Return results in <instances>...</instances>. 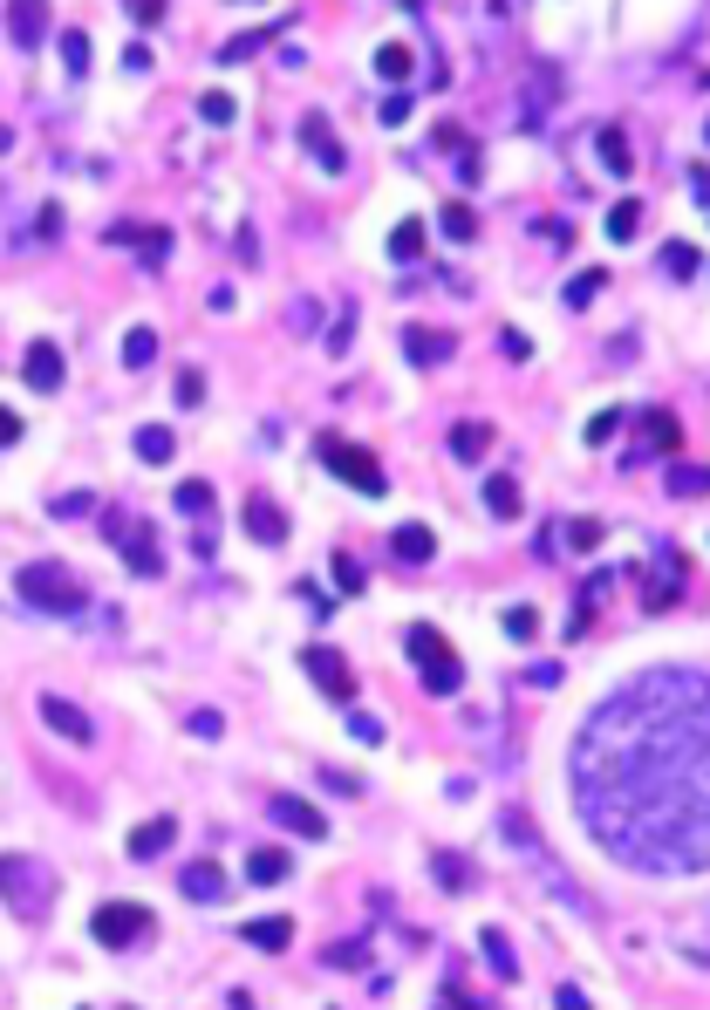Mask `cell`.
I'll list each match as a JSON object with an SVG mask.
<instances>
[{
	"label": "cell",
	"instance_id": "obj_38",
	"mask_svg": "<svg viewBox=\"0 0 710 1010\" xmlns=\"http://www.w3.org/2000/svg\"><path fill=\"white\" fill-rule=\"evenodd\" d=\"M219 731H226V717H219V710H192V738H205V744H212Z\"/></svg>",
	"mask_w": 710,
	"mask_h": 1010
},
{
	"label": "cell",
	"instance_id": "obj_4",
	"mask_svg": "<svg viewBox=\"0 0 710 1010\" xmlns=\"http://www.w3.org/2000/svg\"><path fill=\"white\" fill-rule=\"evenodd\" d=\"M301 669L315 676L321 697L355 703V669H349V656H342V649H328V642H308V649H301Z\"/></svg>",
	"mask_w": 710,
	"mask_h": 1010
},
{
	"label": "cell",
	"instance_id": "obj_16",
	"mask_svg": "<svg viewBox=\"0 0 710 1010\" xmlns=\"http://www.w3.org/2000/svg\"><path fill=\"white\" fill-rule=\"evenodd\" d=\"M390 546H396V560H431V553H437V533L410 519V526H396V533H390Z\"/></svg>",
	"mask_w": 710,
	"mask_h": 1010
},
{
	"label": "cell",
	"instance_id": "obj_45",
	"mask_svg": "<svg viewBox=\"0 0 710 1010\" xmlns=\"http://www.w3.org/2000/svg\"><path fill=\"white\" fill-rule=\"evenodd\" d=\"M7 444H21V417H14V410L0 403V451H7Z\"/></svg>",
	"mask_w": 710,
	"mask_h": 1010
},
{
	"label": "cell",
	"instance_id": "obj_27",
	"mask_svg": "<svg viewBox=\"0 0 710 1010\" xmlns=\"http://www.w3.org/2000/svg\"><path fill=\"white\" fill-rule=\"evenodd\" d=\"M137 253H144V267H164V260H171V233H164V226H144V233H137Z\"/></svg>",
	"mask_w": 710,
	"mask_h": 1010
},
{
	"label": "cell",
	"instance_id": "obj_30",
	"mask_svg": "<svg viewBox=\"0 0 710 1010\" xmlns=\"http://www.w3.org/2000/svg\"><path fill=\"white\" fill-rule=\"evenodd\" d=\"M601 287H608V273H601V267H588L581 280H567V301H574V308H588V301L601 294Z\"/></svg>",
	"mask_w": 710,
	"mask_h": 1010
},
{
	"label": "cell",
	"instance_id": "obj_43",
	"mask_svg": "<svg viewBox=\"0 0 710 1010\" xmlns=\"http://www.w3.org/2000/svg\"><path fill=\"white\" fill-rule=\"evenodd\" d=\"M403 117H410V96H403V89H396V96H383V123H390V130H396V123H403Z\"/></svg>",
	"mask_w": 710,
	"mask_h": 1010
},
{
	"label": "cell",
	"instance_id": "obj_24",
	"mask_svg": "<svg viewBox=\"0 0 710 1010\" xmlns=\"http://www.w3.org/2000/svg\"><path fill=\"white\" fill-rule=\"evenodd\" d=\"M485 444H492V424H458L451 430V451H458V458H485Z\"/></svg>",
	"mask_w": 710,
	"mask_h": 1010
},
{
	"label": "cell",
	"instance_id": "obj_1",
	"mask_svg": "<svg viewBox=\"0 0 710 1010\" xmlns=\"http://www.w3.org/2000/svg\"><path fill=\"white\" fill-rule=\"evenodd\" d=\"M403 649H410V662L424 669V690H431V697H451V690L465 683V662H458V649H451L431 622H410V628H403Z\"/></svg>",
	"mask_w": 710,
	"mask_h": 1010
},
{
	"label": "cell",
	"instance_id": "obj_11",
	"mask_svg": "<svg viewBox=\"0 0 710 1010\" xmlns=\"http://www.w3.org/2000/svg\"><path fill=\"white\" fill-rule=\"evenodd\" d=\"M21 376H28V389H41V396L62 389V349H55V342H35L28 362H21Z\"/></svg>",
	"mask_w": 710,
	"mask_h": 1010
},
{
	"label": "cell",
	"instance_id": "obj_14",
	"mask_svg": "<svg viewBox=\"0 0 710 1010\" xmlns=\"http://www.w3.org/2000/svg\"><path fill=\"white\" fill-rule=\"evenodd\" d=\"M246 533L260 546H280L287 540V519H280V505L274 499H246Z\"/></svg>",
	"mask_w": 710,
	"mask_h": 1010
},
{
	"label": "cell",
	"instance_id": "obj_17",
	"mask_svg": "<svg viewBox=\"0 0 710 1010\" xmlns=\"http://www.w3.org/2000/svg\"><path fill=\"white\" fill-rule=\"evenodd\" d=\"M485 505H492L499 519H519V505H526V499H519V478H513V471H492V478H485Z\"/></svg>",
	"mask_w": 710,
	"mask_h": 1010
},
{
	"label": "cell",
	"instance_id": "obj_18",
	"mask_svg": "<svg viewBox=\"0 0 710 1010\" xmlns=\"http://www.w3.org/2000/svg\"><path fill=\"white\" fill-rule=\"evenodd\" d=\"M594 151H601V164H608L615 178H629V171H635V151H629V137H622L615 123H608V130L594 137Z\"/></svg>",
	"mask_w": 710,
	"mask_h": 1010
},
{
	"label": "cell",
	"instance_id": "obj_33",
	"mask_svg": "<svg viewBox=\"0 0 710 1010\" xmlns=\"http://www.w3.org/2000/svg\"><path fill=\"white\" fill-rule=\"evenodd\" d=\"M506 635H513V642H533V635H540V615H533V608H506Z\"/></svg>",
	"mask_w": 710,
	"mask_h": 1010
},
{
	"label": "cell",
	"instance_id": "obj_22",
	"mask_svg": "<svg viewBox=\"0 0 710 1010\" xmlns=\"http://www.w3.org/2000/svg\"><path fill=\"white\" fill-rule=\"evenodd\" d=\"M642 437H649L656 451H683V430H676L670 410H649V417H642Z\"/></svg>",
	"mask_w": 710,
	"mask_h": 1010
},
{
	"label": "cell",
	"instance_id": "obj_20",
	"mask_svg": "<svg viewBox=\"0 0 710 1010\" xmlns=\"http://www.w3.org/2000/svg\"><path fill=\"white\" fill-rule=\"evenodd\" d=\"M410 69H417V62H410V41H383V48H376V76L383 82H403Z\"/></svg>",
	"mask_w": 710,
	"mask_h": 1010
},
{
	"label": "cell",
	"instance_id": "obj_48",
	"mask_svg": "<svg viewBox=\"0 0 710 1010\" xmlns=\"http://www.w3.org/2000/svg\"><path fill=\"white\" fill-rule=\"evenodd\" d=\"M499 342H506V355H513V362H526V355H533V342H526V335H519V328H506V335H499Z\"/></svg>",
	"mask_w": 710,
	"mask_h": 1010
},
{
	"label": "cell",
	"instance_id": "obj_36",
	"mask_svg": "<svg viewBox=\"0 0 710 1010\" xmlns=\"http://www.w3.org/2000/svg\"><path fill=\"white\" fill-rule=\"evenodd\" d=\"M431 867H437V881H444V888H465V881H472V867H458L451 854H431Z\"/></svg>",
	"mask_w": 710,
	"mask_h": 1010
},
{
	"label": "cell",
	"instance_id": "obj_39",
	"mask_svg": "<svg viewBox=\"0 0 710 1010\" xmlns=\"http://www.w3.org/2000/svg\"><path fill=\"white\" fill-rule=\"evenodd\" d=\"M62 55H69V69H89V35H62Z\"/></svg>",
	"mask_w": 710,
	"mask_h": 1010
},
{
	"label": "cell",
	"instance_id": "obj_9",
	"mask_svg": "<svg viewBox=\"0 0 710 1010\" xmlns=\"http://www.w3.org/2000/svg\"><path fill=\"white\" fill-rule=\"evenodd\" d=\"M301 144L315 151L321 171H349V151L335 144V130H328V117H321V110H308V117H301Z\"/></svg>",
	"mask_w": 710,
	"mask_h": 1010
},
{
	"label": "cell",
	"instance_id": "obj_3",
	"mask_svg": "<svg viewBox=\"0 0 710 1010\" xmlns=\"http://www.w3.org/2000/svg\"><path fill=\"white\" fill-rule=\"evenodd\" d=\"M321 458H328V471L342 478V485H355L362 499H383L390 492V478H383V465L362 451V444H349V437H321Z\"/></svg>",
	"mask_w": 710,
	"mask_h": 1010
},
{
	"label": "cell",
	"instance_id": "obj_46",
	"mask_svg": "<svg viewBox=\"0 0 710 1010\" xmlns=\"http://www.w3.org/2000/svg\"><path fill=\"white\" fill-rule=\"evenodd\" d=\"M328 963H335V970H355V963H362V949H355V942H335V949H328Z\"/></svg>",
	"mask_w": 710,
	"mask_h": 1010
},
{
	"label": "cell",
	"instance_id": "obj_49",
	"mask_svg": "<svg viewBox=\"0 0 710 1010\" xmlns=\"http://www.w3.org/2000/svg\"><path fill=\"white\" fill-rule=\"evenodd\" d=\"M670 273H697V253H690V246H670Z\"/></svg>",
	"mask_w": 710,
	"mask_h": 1010
},
{
	"label": "cell",
	"instance_id": "obj_37",
	"mask_svg": "<svg viewBox=\"0 0 710 1010\" xmlns=\"http://www.w3.org/2000/svg\"><path fill=\"white\" fill-rule=\"evenodd\" d=\"M594 540H601V519H574V526H567V546H574V553H588Z\"/></svg>",
	"mask_w": 710,
	"mask_h": 1010
},
{
	"label": "cell",
	"instance_id": "obj_10",
	"mask_svg": "<svg viewBox=\"0 0 710 1010\" xmlns=\"http://www.w3.org/2000/svg\"><path fill=\"white\" fill-rule=\"evenodd\" d=\"M41 717H48V724H55V731H62V738H69V744H89V738H96V724H89V710H76V703H69V697H41Z\"/></svg>",
	"mask_w": 710,
	"mask_h": 1010
},
{
	"label": "cell",
	"instance_id": "obj_35",
	"mask_svg": "<svg viewBox=\"0 0 710 1010\" xmlns=\"http://www.w3.org/2000/svg\"><path fill=\"white\" fill-rule=\"evenodd\" d=\"M615 430H622V410H594L588 417V444H608Z\"/></svg>",
	"mask_w": 710,
	"mask_h": 1010
},
{
	"label": "cell",
	"instance_id": "obj_42",
	"mask_svg": "<svg viewBox=\"0 0 710 1010\" xmlns=\"http://www.w3.org/2000/svg\"><path fill=\"white\" fill-rule=\"evenodd\" d=\"M485 949H492V963H499V976H513V956H506V935L485 929Z\"/></svg>",
	"mask_w": 710,
	"mask_h": 1010
},
{
	"label": "cell",
	"instance_id": "obj_21",
	"mask_svg": "<svg viewBox=\"0 0 710 1010\" xmlns=\"http://www.w3.org/2000/svg\"><path fill=\"white\" fill-rule=\"evenodd\" d=\"M171 451H178V437H171L164 424H144V430H137V458H144V465H164Z\"/></svg>",
	"mask_w": 710,
	"mask_h": 1010
},
{
	"label": "cell",
	"instance_id": "obj_15",
	"mask_svg": "<svg viewBox=\"0 0 710 1010\" xmlns=\"http://www.w3.org/2000/svg\"><path fill=\"white\" fill-rule=\"evenodd\" d=\"M178 888L192 894V901H219V894H226V874H219L212 860H192V867L178 874Z\"/></svg>",
	"mask_w": 710,
	"mask_h": 1010
},
{
	"label": "cell",
	"instance_id": "obj_23",
	"mask_svg": "<svg viewBox=\"0 0 710 1010\" xmlns=\"http://www.w3.org/2000/svg\"><path fill=\"white\" fill-rule=\"evenodd\" d=\"M123 362H130V369L158 362V328H130V335H123Z\"/></svg>",
	"mask_w": 710,
	"mask_h": 1010
},
{
	"label": "cell",
	"instance_id": "obj_47",
	"mask_svg": "<svg viewBox=\"0 0 710 1010\" xmlns=\"http://www.w3.org/2000/svg\"><path fill=\"white\" fill-rule=\"evenodd\" d=\"M349 731H355V744H383V724H376V717H355Z\"/></svg>",
	"mask_w": 710,
	"mask_h": 1010
},
{
	"label": "cell",
	"instance_id": "obj_7",
	"mask_svg": "<svg viewBox=\"0 0 710 1010\" xmlns=\"http://www.w3.org/2000/svg\"><path fill=\"white\" fill-rule=\"evenodd\" d=\"M403 355H410V362H424V369H437V362H451V355H458V335L410 321V328H403Z\"/></svg>",
	"mask_w": 710,
	"mask_h": 1010
},
{
	"label": "cell",
	"instance_id": "obj_44",
	"mask_svg": "<svg viewBox=\"0 0 710 1010\" xmlns=\"http://www.w3.org/2000/svg\"><path fill=\"white\" fill-rule=\"evenodd\" d=\"M198 396H205V376L185 369V376H178V403H198Z\"/></svg>",
	"mask_w": 710,
	"mask_h": 1010
},
{
	"label": "cell",
	"instance_id": "obj_28",
	"mask_svg": "<svg viewBox=\"0 0 710 1010\" xmlns=\"http://www.w3.org/2000/svg\"><path fill=\"white\" fill-rule=\"evenodd\" d=\"M437 226H444V233H451V239H472V233H478V212H472V205H458V198H451Z\"/></svg>",
	"mask_w": 710,
	"mask_h": 1010
},
{
	"label": "cell",
	"instance_id": "obj_32",
	"mask_svg": "<svg viewBox=\"0 0 710 1010\" xmlns=\"http://www.w3.org/2000/svg\"><path fill=\"white\" fill-rule=\"evenodd\" d=\"M670 492H676V499H697V492H710V471H683V465H676L670 471Z\"/></svg>",
	"mask_w": 710,
	"mask_h": 1010
},
{
	"label": "cell",
	"instance_id": "obj_25",
	"mask_svg": "<svg viewBox=\"0 0 710 1010\" xmlns=\"http://www.w3.org/2000/svg\"><path fill=\"white\" fill-rule=\"evenodd\" d=\"M280 28H287V21H274V28H253V35H233L226 48H219V55H226V62H246V55H253V48H267Z\"/></svg>",
	"mask_w": 710,
	"mask_h": 1010
},
{
	"label": "cell",
	"instance_id": "obj_41",
	"mask_svg": "<svg viewBox=\"0 0 710 1010\" xmlns=\"http://www.w3.org/2000/svg\"><path fill=\"white\" fill-rule=\"evenodd\" d=\"M335 581L349 587V594H362V567H355L349 553H335Z\"/></svg>",
	"mask_w": 710,
	"mask_h": 1010
},
{
	"label": "cell",
	"instance_id": "obj_5",
	"mask_svg": "<svg viewBox=\"0 0 710 1010\" xmlns=\"http://www.w3.org/2000/svg\"><path fill=\"white\" fill-rule=\"evenodd\" d=\"M144 929H151V915H144L137 901H103V908L89 915V935H96L103 949H130Z\"/></svg>",
	"mask_w": 710,
	"mask_h": 1010
},
{
	"label": "cell",
	"instance_id": "obj_13",
	"mask_svg": "<svg viewBox=\"0 0 710 1010\" xmlns=\"http://www.w3.org/2000/svg\"><path fill=\"white\" fill-rule=\"evenodd\" d=\"M287 874H294V854H287V847L246 854V881H253V888H274V881H287Z\"/></svg>",
	"mask_w": 710,
	"mask_h": 1010
},
{
	"label": "cell",
	"instance_id": "obj_40",
	"mask_svg": "<svg viewBox=\"0 0 710 1010\" xmlns=\"http://www.w3.org/2000/svg\"><path fill=\"white\" fill-rule=\"evenodd\" d=\"M178 505H185V512H205V505H212V485H198V478L178 485Z\"/></svg>",
	"mask_w": 710,
	"mask_h": 1010
},
{
	"label": "cell",
	"instance_id": "obj_12",
	"mask_svg": "<svg viewBox=\"0 0 710 1010\" xmlns=\"http://www.w3.org/2000/svg\"><path fill=\"white\" fill-rule=\"evenodd\" d=\"M171 840H178V819H144V826H130V860H158Z\"/></svg>",
	"mask_w": 710,
	"mask_h": 1010
},
{
	"label": "cell",
	"instance_id": "obj_2",
	"mask_svg": "<svg viewBox=\"0 0 710 1010\" xmlns=\"http://www.w3.org/2000/svg\"><path fill=\"white\" fill-rule=\"evenodd\" d=\"M21 601L28 608H48V615H82L89 608V587L69 574V567H55V560H35V567H21Z\"/></svg>",
	"mask_w": 710,
	"mask_h": 1010
},
{
	"label": "cell",
	"instance_id": "obj_19",
	"mask_svg": "<svg viewBox=\"0 0 710 1010\" xmlns=\"http://www.w3.org/2000/svg\"><path fill=\"white\" fill-rule=\"evenodd\" d=\"M246 942H253V949H287V942H294V922H287V915H260V922H246Z\"/></svg>",
	"mask_w": 710,
	"mask_h": 1010
},
{
	"label": "cell",
	"instance_id": "obj_50",
	"mask_svg": "<svg viewBox=\"0 0 710 1010\" xmlns=\"http://www.w3.org/2000/svg\"><path fill=\"white\" fill-rule=\"evenodd\" d=\"M553 1004H560V1010H588V997H581V990H574V983H567V990H560V997H553Z\"/></svg>",
	"mask_w": 710,
	"mask_h": 1010
},
{
	"label": "cell",
	"instance_id": "obj_8",
	"mask_svg": "<svg viewBox=\"0 0 710 1010\" xmlns=\"http://www.w3.org/2000/svg\"><path fill=\"white\" fill-rule=\"evenodd\" d=\"M267 813H274L287 833H301V840H328V819H321L308 799H294V792H274V799H267Z\"/></svg>",
	"mask_w": 710,
	"mask_h": 1010
},
{
	"label": "cell",
	"instance_id": "obj_31",
	"mask_svg": "<svg viewBox=\"0 0 710 1010\" xmlns=\"http://www.w3.org/2000/svg\"><path fill=\"white\" fill-rule=\"evenodd\" d=\"M635 226H642V205H635V198H622V205L608 212V233H615V239H629Z\"/></svg>",
	"mask_w": 710,
	"mask_h": 1010
},
{
	"label": "cell",
	"instance_id": "obj_34",
	"mask_svg": "<svg viewBox=\"0 0 710 1010\" xmlns=\"http://www.w3.org/2000/svg\"><path fill=\"white\" fill-rule=\"evenodd\" d=\"M7 21H14L21 41H41V7H7Z\"/></svg>",
	"mask_w": 710,
	"mask_h": 1010
},
{
	"label": "cell",
	"instance_id": "obj_6",
	"mask_svg": "<svg viewBox=\"0 0 710 1010\" xmlns=\"http://www.w3.org/2000/svg\"><path fill=\"white\" fill-rule=\"evenodd\" d=\"M110 540L123 546L130 574H164V560H158V540H151V526H123V519H110Z\"/></svg>",
	"mask_w": 710,
	"mask_h": 1010
},
{
	"label": "cell",
	"instance_id": "obj_29",
	"mask_svg": "<svg viewBox=\"0 0 710 1010\" xmlns=\"http://www.w3.org/2000/svg\"><path fill=\"white\" fill-rule=\"evenodd\" d=\"M198 117H205V123H233L239 110H233V96H226V89H205V96H198Z\"/></svg>",
	"mask_w": 710,
	"mask_h": 1010
},
{
	"label": "cell",
	"instance_id": "obj_26",
	"mask_svg": "<svg viewBox=\"0 0 710 1010\" xmlns=\"http://www.w3.org/2000/svg\"><path fill=\"white\" fill-rule=\"evenodd\" d=\"M390 253L396 260H417V253H424V219H403V226L390 233Z\"/></svg>",
	"mask_w": 710,
	"mask_h": 1010
}]
</instances>
